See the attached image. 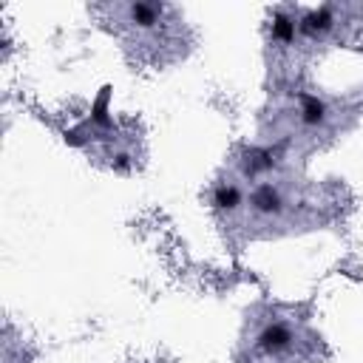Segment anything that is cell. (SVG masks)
<instances>
[{
  "instance_id": "6",
  "label": "cell",
  "mask_w": 363,
  "mask_h": 363,
  "mask_svg": "<svg viewBox=\"0 0 363 363\" xmlns=\"http://www.w3.org/2000/svg\"><path fill=\"white\" fill-rule=\"evenodd\" d=\"M213 204L218 210H235L241 204V190L235 184H218L213 190Z\"/></svg>"
},
{
  "instance_id": "7",
  "label": "cell",
  "mask_w": 363,
  "mask_h": 363,
  "mask_svg": "<svg viewBox=\"0 0 363 363\" xmlns=\"http://www.w3.org/2000/svg\"><path fill=\"white\" fill-rule=\"evenodd\" d=\"M272 37L278 43H292L295 40V20L286 14H275L272 17Z\"/></svg>"
},
{
  "instance_id": "1",
  "label": "cell",
  "mask_w": 363,
  "mask_h": 363,
  "mask_svg": "<svg viewBox=\"0 0 363 363\" xmlns=\"http://www.w3.org/2000/svg\"><path fill=\"white\" fill-rule=\"evenodd\" d=\"M289 340H292V335H289V329H286L284 323H269V326H264L261 335L255 337V346H258L261 352H269V354H272V352L286 349Z\"/></svg>"
},
{
  "instance_id": "3",
  "label": "cell",
  "mask_w": 363,
  "mask_h": 363,
  "mask_svg": "<svg viewBox=\"0 0 363 363\" xmlns=\"http://www.w3.org/2000/svg\"><path fill=\"white\" fill-rule=\"evenodd\" d=\"M332 23H335V14H332V9H329V6H320V9L309 11V14L301 20V28H303L306 34H318V31H326Z\"/></svg>"
},
{
  "instance_id": "2",
  "label": "cell",
  "mask_w": 363,
  "mask_h": 363,
  "mask_svg": "<svg viewBox=\"0 0 363 363\" xmlns=\"http://www.w3.org/2000/svg\"><path fill=\"white\" fill-rule=\"evenodd\" d=\"M252 207H255V213L272 216V213H281L284 201H281V193H278L272 184H261V187H255V193H252Z\"/></svg>"
},
{
  "instance_id": "4",
  "label": "cell",
  "mask_w": 363,
  "mask_h": 363,
  "mask_svg": "<svg viewBox=\"0 0 363 363\" xmlns=\"http://www.w3.org/2000/svg\"><path fill=\"white\" fill-rule=\"evenodd\" d=\"M128 14H130V20L139 23L142 28H150V26L159 23L162 6H159V3H133V6L128 9Z\"/></svg>"
},
{
  "instance_id": "5",
  "label": "cell",
  "mask_w": 363,
  "mask_h": 363,
  "mask_svg": "<svg viewBox=\"0 0 363 363\" xmlns=\"http://www.w3.org/2000/svg\"><path fill=\"white\" fill-rule=\"evenodd\" d=\"M301 119L306 125H320L326 119V105L318 99V96H309V94H301Z\"/></svg>"
},
{
  "instance_id": "8",
  "label": "cell",
  "mask_w": 363,
  "mask_h": 363,
  "mask_svg": "<svg viewBox=\"0 0 363 363\" xmlns=\"http://www.w3.org/2000/svg\"><path fill=\"white\" fill-rule=\"evenodd\" d=\"M272 164H275V159H272L269 150H252L247 156V173H255V170H264V167H272Z\"/></svg>"
}]
</instances>
